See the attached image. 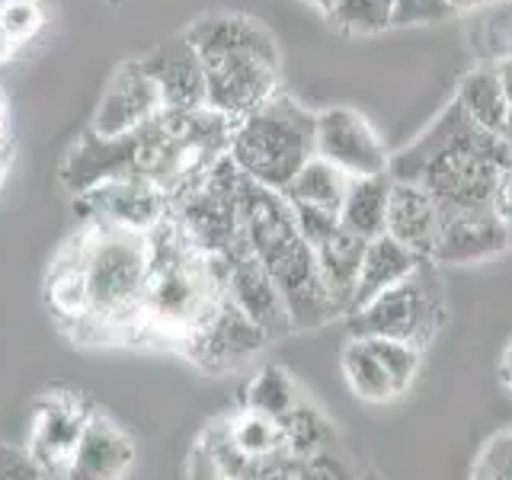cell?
<instances>
[{
    "label": "cell",
    "mask_w": 512,
    "mask_h": 480,
    "mask_svg": "<svg viewBox=\"0 0 512 480\" xmlns=\"http://www.w3.org/2000/svg\"><path fill=\"white\" fill-rule=\"evenodd\" d=\"M77 212L90 228L148 237L170 215V199L151 180L132 173L77 196Z\"/></svg>",
    "instance_id": "cell-8"
},
{
    "label": "cell",
    "mask_w": 512,
    "mask_h": 480,
    "mask_svg": "<svg viewBox=\"0 0 512 480\" xmlns=\"http://www.w3.org/2000/svg\"><path fill=\"white\" fill-rule=\"evenodd\" d=\"M496 138H500V141L506 144V148L512 151V106H509V116H506V122H503L500 135H496Z\"/></svg>",
    "instance_id": "cell-40"
},
{
    "label": "cell",
    "mask_w": 512,
    "mask_h": 480,
    "mask_svg": "<svg viewBox=\"0 0 512 480\" xmlns=\"http://www.w3.org/2000/svg\"><path fill=\"white\" fill-rule=\"evenodd\" d=\"M10 157H13V151L7 148V144H0V186H4V180H7V170H10Z\"/></svg>",
    "instance_id": "cell-38"
},
{
    "label": "cell",
    "mask_w": 512,
    "mask_h": 480,
    "mask_svg": "<svg viewBox=\"0 0 512 480\" xmlns=\"http://www.w3.org/2000/svg\"><path fill=\"white\" fill-rule=\"evenodd\" d=\"M218 423L237 452L253 461H269V458L288 455L285 439H282V426L276 420H266V416L240 407L228 416H221Z\"/></svg>",
    "instance_id": "cell-23"
},
{
    "label": "cell",
    "mask_w": 512,
    "mask_h": 480,
    "mask_svg": "<svg viewBox=\"0 0 512 480\" xmlns=\"http://www.w3.org/2000/svg\"><path fill=\"white\" fill-rule=\"evenodd\" d=\"M87 292V320L80 343H144V282L148 237L87 228L74 237Z\"/></svg>",
    "instance_id": "cell-3"
},
{
    "label": "cell",
    "mask_w": 512,
    "mask_h": 480,
    "mask_svg": "<svg viewBox=\"0 0 512 480\" xmlns=\"http://www.w3.org/2000/svg\"><path fill=\"white\" fill-rule=\"evenodd\" d=\"M304 4H311V7H317L320 13H330V7H333V0H304Z\"/></svg>",
    "instance_id": "cell-42"
},
{
    "label": "cell",
    "mask_w": 512,
    "mask_h": 480,
    "mask_svg": "<svg viewBox=\"0 0 512 480\" xmlns=\"http://www.w3.org/2000/svg\"><path fill=\"white\" fill-rule=\"evenodd\" d=\"M141 68L157 84L164 112H192L205 106V71L186 36L160 42L151 55L138 58Z\"/></svg>",
    "instance_id": "cell-15"
},
{
    "label": "cell",
    "mask_w": 512,
    "mask_h": 480,
    "mask_svg": "<svg viewBox=\"0 0 512 480\" xmlns=\"http://www.w3.org/2000/svg\"><path fill=\"white\" fill-rule=\"evenodd\" d=\"M279 426H282L285 452L298 461H308V458L327 452V448L336 445V432H333L330 420L314 404H308L304 397L292 413L282 416Z\"/></svg>",
    "instance_id": "cell-25"
},
{
    "label": "cell",
    "mask_w": 512,
    "mask_h": 480,
    "mask_svg": "<svg viewBox=\"0 0 512 480\" xmlns=\"http://www.w3.org/2000/svg\"><path fill=\"white\" fill-rule=\"evenodd\" d=\"M13 52H16V42H13V39L7 36L4 29H0V61H7V58H10Z\"/></svg>",
    "instance_id": "cell-39"
},
{
    "label": "cell",
    "mask_w": 512,
    "mask_h": 480,
    "mask_svg": "<svg viewBox=\"0 0 512 480\" xmlns=\"http://www.w3.org/2000/svg\"><path fill=\"white\" fill-rule=\"evenodd\" d=\"M90 416H93V407L84 397H77L71 391H52L39 397L36 410H32L26 452L42 471L64 474L80 436H84V429L90 423Z\"/></svg>",
    "instance_id": "cell-13"
},
{
    "label": "cell",
    "mask_w": 512,
    "mask_h": 480,
    "mask_svg": "<svg viewBox=\"0 0 512 480\" xmlns=\"http://www.w3.org/2000/svg\"><path fill=\"white\" fill-rule=\"evenodd\" d=\"M506 170L512 151L448 100L404 151L391 154L388 176L423 186L439 205H490Z\"/></svg>",
    "instance_id": "cell-1"
},
{
    "label": "cell",
    "mask_w": 512,
    "mask_h": 480,
    "mask_svg": "<svg viewBox=\"0 0 512 480\" xmlns=\"http://www.w3.org/2000/svg\"><path fill=\"white\" fill-rule=\"evenodd\" d=\"M452 100L468 112V119L480 125L484 132L500 135V128L509 116V100L506 90L496 74V64H477L458 80V90Z\"/></svg>",
    "instance_id": "cell-21"
},
{
    "label": "cell",
    "mask_w": 512,
    "mask_h": 480,
    "mask_svg": "<svg viewBox=\"0 0 512 480\" xmlns=\"http://www.w3.org/2000/svg\"><path fill=\"white\" fill-rule=\"evenodd\" d=\"M493 205H496V215L503 218L506 231H509V244H512V170L503 173L500 186H496V196H493Z\"/></svg>",
    "instance_id": "cell-35"
},
{
    "label": "cell",
    "mask_w": 512,
    "mask_h": 480,
    "mask_svg": "<svg viewBox=\"0 0 512 480\" xmlns=\"http://www.w3.org/2000/svg\"><path fill=\"white\" fill-rule=\"evenodd\" d=\"M42 23H45L42 0H7V4L0 7V29H4L16 45L36 36V29Z\"/></svg>",
    "instance_id": "cell-31"
},
{
    "label": "cell",
    "mask_w": 512,
    "mask_h": 480,
    "mask_svg": "<svg viewBox=\"0 0 512 480\" xmlns=\"http://www.w3.org/2000/svg\"><path fill=\"white\" fill-rule=\"evenodd\" d=\"M135 464V442L128 432L109 420L106 413L93 410L90 423L80 436L74 455L64 468L68 480H125Z\"/></svg>",
    "instance_id": "cell-16"
},
{
    "label": "cell",
    "mask_w": 512,
    "mask_h": 480,
    "mask_svg": "<svg viewBox=\"0 0 512 480\" xmlns=\"http://www.w3.org/2000/svg\"><path fill=\"white\" fill-rule=\"evenodd\" d=\"M391 176H359L349 180L346 199L340 205V228L362 240H375L384 234L388 221V199H391Z\"/></svg>",
    "instance_id": "cell-19"
},
{
    "label": "cell",
    "mask_w": 512,
    "mask_h": 480,
    "mask_svg": "<svg viewBox=\"0 0 512 480\" xmlns=\"http://www.w3.org/2000/svg\"><path fill=\"white\" fill-rule=\"evenodd\" d=\"M138 167V132L122 135V138H103L93 128L74 141L61 164V186L71 196H84V192L103 186L109 180H122L132 176Z\"/></svg>",
    "instance_id": "cell-14"
},
{
    "label": "cell",
    "mask_w": 512,
    "mask_h": 480,
    "mask_svg": "<svg viewBox=\"0 0 512 480\" xmlns=\"http://www.w3.org/2000/svg\"><path fill=\"white\" fill-rule=\"evenodd\" d=\"M183 36L205 71V106L231 125L282 90V55L272 32L247 13H205Z\"/></svg>",
    "instance_id": "cell-2"
},
{
    "label": "cell",
    "mask_w": 512,
    "mask_h": 480,
    "mask_svg": "<svg viewBox=\"0 0 512 480\" xmlns=\"http://www.w3.org/2000/svg\"><path fill=\"white\" fill-rule=\"evenodd\" d=\"M445 317V288L436 263L426 260L413 276L349 314L346 324L349 336H359V340H400L426 349L439 336Z\"/></svg>",
    "instance_id": "cell-6"
},
{
    "label": "cell",
    "mask_w": 512,
    "mask_h": 480,
    "mask_svg": "<svg viewBox=\"0 0 512 480\" xmlns=\"http://www.w3.org/2000/svg\"><path fill=\"white\" fill-rule=\"evenodd\" d=\"M484 4H493V0H474V7H484Z\"/></svg>",
    "instance_id": "cell-44"
},
{
    "label": "cell",
    "mask_w": 512,
    "mask_h": 480,
    "mask_svg": "<svg viewBox=\"0 0 512 480\" xmlns=\"http://www.w3.org/2000/svg\"><path fill=\"white\" fill-rule=\"evenodd\" d=\"M452 13L448 0H394V26H429L448 20Z\"/></svg>",
    "instance_id": "cell-32"
},
{
    "label": "cell",
    "mask_w": 512,
    "mask_h": 480,
    "mask_svg": "<svg viewBox=\"0 0 512 480\" xmlns=\"http://www.w3.org/2000/svg\"><path fill=\"white\" fill-rule=\"evenodd\" d=\"M496 74H500V84H503L506 100H509V106H512V55L496 64Z\"/></svg>",
    "instance_id": "cell-37"
},
{
    "label": "cell",
    "mask_w": 512,
    "mask_h": 480,
    "mask_svg": "<svg viewBox=\"0 0 512 480\" xmlns=\"http://www.w3.org/2000/svg\"><path fill=\"white\" fill-rule=\"evenodd\" d=\"M436 228H439V202L416 183H391L384 234L394 237L407 250H413L420 260H432Z\"/></svg>",
    "instance_id": "cell-17"
},
{
    "label": "cell",
    "mask_w": 512,
    "mask_h": 480,
    "mask_svg": "<svg viewBox=\"0 0 512 480\" xmlns=\"http://www.w3.org/2000/svg\"><path fill=\"white\" fill-rule=\"evenodd\" d=\"M298 404H301V391L282 365H263L260 372H256V378L247 384L244 407L266 416V420L279 423L282 416H288Z\"/></svg>",
    "instance_id": "cell-26"
},
{
    "label": "cell",
    "mask_w": 512,
    "mask_h": 480,
    "mask_svg": "<svg viewBox=\"0 0 512 480\" xmlns=\"http://www.w3.org/2000/svg\"><path fill=\"white\" fill-rule=\"evenodd\" d=\"M160 112H164V100L157 84L141 68V61H125L106 80L90 128L103 138H122L148 128Z\"/></svg>",
    "instance_id": "cell-12"
},
{
    "label": "cell",
    "mask_w": 512,
    "mask_h": 480,
    "mask_svg": "<svg viewBox=\"0 0 512 480\" xmlns=\"http://www.w3.org/2000/svg\"><path fill=\"white\" fill-rule=\"evenodd\" d=\"M266 343L269 340L263 336V330L256 327L221 288L212 311L199 320V327L176 349H180L196 368H202V372L224 375V372H234L240 365H247L253 356H260V349Z\"/></svg>",
    "instance_id": "cell-7"
},
{
    "label": "cell",
    "mask_w": 512,
    "mask_h": 480,
    "mask_svg": "<svg viewBox=\"0 0 512 480\" xmlns=\"http://www.w3.org/2000/svg\"><path fill=\"white\" fill-rule=\"evenodd\" d=\"M292 480H359V477L333 445V448H327V452L301 461V468L292 474Z\"/></svg>",
    "instance_id": "cell-33"
},
{
    "label": "cell",
    "mask_w": 512,
    "mask_h": 480,
    "mask_svg": "<svg viewBox=\"0 0 512 480\" xmlns=\"http://www.w3.org/2000/svg\"><path fill=\"white\" fill-rule=\"evenodd\" d=\"M212 260L218 266L224 295H228L237 308L263 330L269 343L292 333V320H288L279 288L272 282L269 269L256 260L253 250L247 247V237H244V244H237L231 253L212 256Z\"/></svg>",
    "instance_id": "cell-10"
},
{
    "label": "cell",
    "mask_w": 512,
    "mask_h": 480,
    "mask_svg": "<svg viewBox=\"0 0 512 480\" xmlns=\"http://www.w3.org/2000/svg\"><path fill=\"white\" fill-rule=\"evenodd\" d=\"M509 231L496 205H439V228L432 263L471 266L509 253Z\"/></svg>",
    "instance_id": "cell-9"
},
{
    "label": "cell",
    "mask_w": 512,
    "mask_h": 480,
    "mask_svg": "<svg viewBox=\"0 0 512 480\" xmlns=\"http://www.w3.org/2000/svg\"><path fill=\"white\" fill-rule=\"evenodd\" d=\"M471 480H512V429L490 436L471 468Z\"/></svg>",
    "instance_id": "cell-29"
},
{
    "label": "cell",
    "mask_w": 512,
    "mask_h": 480,
    "mask_svg": "<svg viewBox=\"0 0 512 480\" xmlns=\"http://www.w3.org/2000/svg\"><path fill=\"white\" fill-rule=\"evenodd\" d=\"M42 468L26 448L20 445H10V442H0V480H42Z\"/></svg>",
    "instance_id": "cell-34"
},
{
    "label": "cell",
    "mask_w": 512,
    "mask_h": 480,
    "mask_svg": "<svg viewBox=\"0 0 512 480\" xmlns=\"http://www.w3.org/2000/svg\"><path fill=\"white\" fill-rule=\"evenodd\" d=\"M292 215H295V228L301 234V240L308 244L311 250L324 247L327 240L340 231V215L336 212H327V208H317V205H304V202H292Z\"/></svg>",
    "instance_id": "cell-30"
},
{
    "label": "cell",
    "mask_w": 512,
    "mask_h": 480,
    "mask_svg": "<svg viewBox=\"0 0 512 480\" xmlns=\"http://www.w3.org/2000/svg\"><path fill=\"white\" fill-rule=\"evenodd\" d=\"M327 23L343 36H378L394 26V0H333Z\"/></svg>",
    "instance_id": "cell-27"
},
{
    "label": "cell",
    "mask_w": 512,
    "mask_h": 480,
    "mask_svg": "<svg viewBox=\"0 0 512 480\" xmlns=\"http://www.w3.org/2000/svg\"><path fill=\"white\" fill-rule=\"evenodd\" d=\"M346 189H349V176L343 170H336L333 164H327L324 157H311L308 164L298 170L292 186L285 189V199L304 202V205H317V208H327V212L340 215Z\"/></svg>",
    "instance_id": "cell-24"
},
{
    "label": "cell",
    "mask_w": 512,
    "mask_h": 480,
    "mask_svg": "<svg viewBox=\"0 0 512 480\" xmlns=\"http://www.w3.org/2000/svg\"><path fill=\"white\" fill-rule=\"evenodd\" d=\"M340 365H343L349 391L359 400H365V404H391V400L404 397L397 391V384L391 381V375L384 372V365L372 352V346L359 340V336H349V343L343 346Z\"/></svg>",
    "instance_id": "cell-22"
},
{
    "label": "cell",
    "mask_w": 512,
    "mask_h": 480,
    "mask_svg": "<svg viewBox=\"0 0 512 480\" xmlns=\"http://www.w3.org/2000/svg\"><path fill=\"white\" fill-rule=\"evenodd\" d=\"M365 244L368 240L349 234V231H336L324 247H317V266H320V276L327 282V292L336 304L340 317L349 314V304H352V292H356V282H359V269H362V256H365Z\"/></svg>",
    "instance_id": "cell-20"
},
{
    "label": "cell",
    "mask_w": 512,
    "mask_h": 480,
    "mask_svg": "<svg viewBox=\"0 0 512 480\" xmlns=\"http://www.w3.org/2000/svg\"><path fill=\"white\" fill-rule=\"evenodd\" d=\"M4 132H7V109H4V90H0V144H7Z\"/></svg>",
    "instance_id": "cell-41"
},
{
    "label": "cell",
    "mask_w": 512,
    "mask_h": 480,
    "mask_svg": "<svg viewBox=\"0 0 512 480\" xmlns=\"http://www.w3.org/2000/svg\"><path fill=\"white\" fill-rule=\"evenodd\" d=\"M448 4H452V10L458 13V10H471V7H474V0H448Z\"/></svg>",
    "instance_id": "cell-43"
},
{
    "label": "cell",
    "mask_w": 512,
    "mask_h": 480,
    "mask_svg": "<svg viewBox=\"0 0 512 480\" xmlns=\"http://www.w3.org/2000/svg\"><path fill=\"white\" fill-rule=\"evenodd\" d=\"M500 381H503V388L512 394V340L503 346V356H500Z\"/></svg>",
    "instance_id": "cell-36"
},
{
    "label": "cell",
    "mask_w": 512,
    "mask_h": 480,
    "mask_svg": "<svg viewBox=\"0 0 512 480\" xmlns=\"http://www.w3.org/2000/svg\"><path fill=\"white\" fill-rule=\"evenodd\" d=\"M221 276L212 256L196 250L180 224L167 215L148 234V282H144V340L180 346L212 311Z\"/></svg>",
    "instance_id": "cell-4"
},
{
    "label": "cell",
    "mask_w": 512,
    "mask_h": 480,
    "mask_svg": "<svg viewBox=\"0 0 512 480\" xmlns=\"http://www.w3.org/2000/svg\"><path fill=\"white\" fill-rule=\"evenodd\" d=\"M372 346V352L381 359L384 372L391 375V381L397 384L400 394L410 391V384L420 375V365H423V349H416L410 343H400V340H365Z\"/></svg>",
    "instance_id": "cell-28"
},
{
    "label": "cell",
    "mask_w": 512,
    "mask_h": 480,
    "mask_svg": "<svg viewBox=\"0 0 512 480\" xmlns=\"http://www.w3.org/2000/svg\"><path fill=\"white\" fill-rule=\"evenodd\" d=\"M317 157L343 170L349 180L359 176H381L391 167V154L384 151L381 135L359 109L330 106L317 112Z\"/></svg>",
    "instance_id": "cell-11"
},
{
    "label": "cell",
    "mask_w": 512,
    "mask_h": 480,
    "mask_svg": "<svg viewBox=\"0 0 512 480\" xmlns=\"http://www.w3.org/2000/svg\"><path fill=\"white\" fill-rule=\"evenodd\" d=\"M423 263L426 260H420V256H416L413 250H407L404 244H397V240L388 237V234L368 240V244H365V256H362V269H359L356 292H352L349 314H356L359 308H365L368 301H375L378 295H384L397 282H404L407 276H413V272L420 269Z\"/></svg>",
    "instance_id": "cell-18"
},
{
    "label": "cell",
    "mask_w": 512,
    "mask_h": 480,
    "mask_svg": "<svg viewBox=\"0 0 512 480\" xmlns=\"http://www.w3.org/2000/svg\"><path fill=\"white\" fill-rule=\"evenodd\" d=\"M314 135L317 112L279 90L247 119L234 122L228 157L250 183L285 196L298 170L317 157Z\"/></svg>",
    "instance_id": "cell-5"
}]
</instances>
